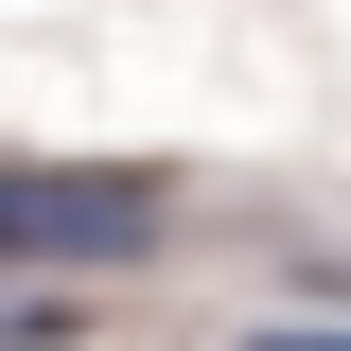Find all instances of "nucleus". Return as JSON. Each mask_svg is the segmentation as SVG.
<instances>
[{
	"mask_svg": "<svg viewBox=\"0 0 351 351\" xmlns=\"http://www.w3.org/2000/svg\"><path fill=\"white\" fill-rule=\"evenodd\" d=\"M263 351H351V334H263Z\"/></svg>",
	"mask_w": 351,
	"mask_h": 351,
	"instance_id": "2",
	"label": "nucleus"
},
{
	"mask_svg": "<svg viewBox=\"0 0 351 351\" xmlns=\"http://www.w3.org/2000/svg\"><path fill=\"white\" fill-rule=\"evenodd\" d=\"M0 246L18 263H123V246H158V176H0Z\"/></svg>",
	"mask_w": 351,
	"mask_h": 351,
	"instance_id": "1",
	"label": "nucleus"
}]
</instances>
